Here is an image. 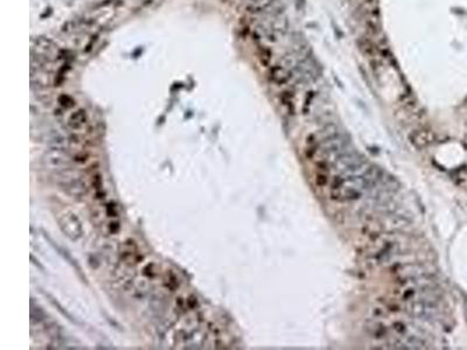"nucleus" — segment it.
<instances>
[{
  "mask_svg": "<svg viewBox=\"0 0 467 350\" xmlns=\"http://www.w3.org/2000/svg\"><path fill=\"white\" fill-rule=\"evenodd\" d=\"M164 284H165V286L171 291H176V288L179 286V281H178V278L172 271L167 272L166 278L164 280Z\"/></svg>",
  "mask_w": 467,
  "mask_h": 350,
  "instance_id": "8",
  "label": "nucleus"
},
{
  "mask_svg": "<svg viewBox=\"0 0 467 350\" xmlns=\"http://www.w3.org/2000/svg\"><path fill=\"white\" fill-rule=\"evenodd\" d=\"M46 295H47V296H48V298H49V300H51V301H52V303H53V305H54V306H55L56 308H58V310H59V311L61 312V313H62V314L64 315V317H66V318L68 319V320H70L71 322H75V321L73 320V318H71V317H70V315H69V314H68V313H67V312H66V311H63V310H62V307H61V306H60V303H59L58 301H55V300H54V299H53V298H52V296H49L48 294H46Z\"/></svg>",
  "mask_w": 467,
  "mask_h": 350,
  "instance_id": "10",
  "label": "nucleus"
},
{
  "mask_svg": "<svg viewBox=\"0 0 467 350\" xmlns=\"http://www.w3.org/2000/svg\"><path fill=\"white\" fill-rule=\"evenodd\" d=\"M60 185L62 188L73 196H83L87 194V187L83 180L79 178L78 173L75 172H63L61 174Z\"/></svg>",
  "mask_w": 467,
  "mask_h": 350,
  "instance_id": "5",
  "label": "nucleus"
},
{
  "mask_svg": "<svg viewBox=\"0 0 467 350\" xmlns=\"http://www.w3.org/2000/svg\"><path fill=\"white\" fill-rule=\"evenodd\" d=\"M465 317H466V320H467V300L465 301Z\"/></svg>",
  "mask_w": 467,
  "mask_h": 350,
  "instance_id": "11",
  "label": "nucleus"
},
{
  "mask_svg": "<svg viewBox=\"0 0 467 350\" xmlns=\"http://www.w3.org/2000/svg\"><path fill=\"white\" fill-rule=\"evenodd\" d=\"M371 337L396 349L425 348L424 334L407 319L375 315L367 323Z\"/></svg>",
  "mask_w": 467,
  "mask_h": 350,
  "instance_id": "2",
  "label": "nucleus"
},
{
  "mask_svg": "<svg viewBox=\"0 0 467 350\" xmlns=\"http://www.w3.org/2000/svg\"><path fill=\"white\" fill-rule=\"evenodd\" d=\"M87 121H88V116H87L86 110L79 109L69 117L68 125H69V127L73 128V130H81L87 124Z\"/></svg>",
  "mask_w": 467,
  "mask_h": 350,
  "instance_id": "7",
  "label": "nucleus"
},
{
  "mask_svg": "<svg viewBox=\"0 0 467 350\" xmlns=\"http://www.w3.org/2000/svg\"><path fill=\"white\" fill-rule=\"evenodd\" d=\"M59 103L63 106V108H66V109H70L71 106H74V104H75V102L73 101V98L68 96V95H63V96H61L59 98Z\"/></svg>",
  "mask_w": 467,
  "mask_h": 350,
  "instance_id": "9",
  "label": "nucleus"
},
{
  "mask_svg": "<svg viewBox=\"0 0 467 350\" xmlns=\"http://www.w3.org/2000/svg\"><path fill=\"white\" fill-rule=\"evenodd\" d=\"M120 258L126 264H137L139 259H142L139 254L138 246H137L136 242L132 239H128L125 241L120 246Z\"/></svg>",
  "mask_w": 467,
  "mask_h": 350,
  "instance_id": "6",
  "label": "nucleus"
},
{
  "mask_svg": "<svg viewBox=\"0 0 467 350\" xmlns=\"http://www.w3.org/2000/svg\"><path fill=\"white\" fill-rule=\"evenodd\" d=\"M58 223L61 231L63 235L70 239V241L76 242L83 236V228L81 221L78 220L74 212L71 211H64L59 216Z\"/></svg>",
  "mask_w": 467,
  "mask_h": 350,
  "instance_id": "3",
  "label": "nucleus"
},
{
  "mask_svg": "<svg viewBox=\"0 0 467 350\" xmlns=\"http://www.w3.org/2000/svg\"><path fill=\"white\" fill-rule=\"evenodd\" d=\"M396 292L402 308L410 317L432 319L437 314L440 303L437 284L416 266L404 268Z\"/></svg>",
  "mask_w": 467,
  "mask_h": 350,
  "instance_id": "1",
  "label": "nucleus"
},
{
  "mask_svg": "<svg viewBox=\"0 0 467 350\" xmlns=\"http://www.w3.org/2000/svg\"><path fill=\"white\" fill-rule=\"evenodd\" d=\"M43 162L45 167H47L48 169L54 170H66L71 165L69 155L66 153V151L59 147L53 148V150L48 151L47 153H45Z\"/></svg>",
  "mask_w": 467,
  "mask_h": 350,
  "instance_id": "4",
  "label": "nucleus"
}]
</instances>
